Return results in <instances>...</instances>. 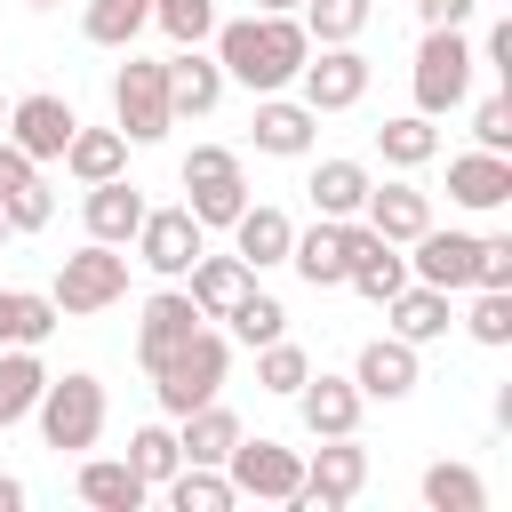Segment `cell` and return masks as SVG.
<instances>
[{
	"label": "cell",
	"instance_id": "1",
	"mask_svg": "<svg viewBox=\"0 0 512 512\" xmlns=\"http://www.w3.org/2000/svg\"><path fill=\"white\" fill-rule=\"evenodd\" d=\"M304 56H312V40H304L296 8H288V16H232V24H216V64H224V80H240V88H256V96L288 88V80L304 72Z\"/></svg>",
	"mask_w": 512,
	"mask_h": 512
},
{
	"label": "cell",
	"instance_id": "2",
	"mask_svg": "<svg viewBox=\"0 0 512 512\" xmlns=\"http://www.w3.org/2000/svg\"><path fill=\"white\" fill-rule=\"evenodd\" d=\"M224 368H232V344H224L216 328H192V336L152 368V400H160L168 416H184V408H200V400L224 392Z\"/></svg>",
	"mask_w": 512,
	"mask_h": 512
},
{
	"label": "cell",
	"instance_id": "3",
	"mask_svg": "<svg viewBox=\"0 0 512 512\" xmlns=\"http://www.w3.org/2000/svg\"><path fill=\"white\" fill-rule=\"evenodd\" d=\"M32 416H40V440H48L56 456H80V448H96V432H104V384H96L88 368L48 376L40 400H32Z\"/></svg>",
	"mask_w": 512,
	"mask_h": 512
},
{
	"label": "cell",
	"instance_id": "4",
	"mask_svg": "<svg viewBox=\"0 0 512 512\" xmlns=\"http://www.w3.org/2000/svg\"><path fill=\"white\" fill-rule=\"evenodd\" d=\"M472 40H464V24H424V48H416V112L424 120H440V112H456L464 96H472Z\"/></svg>",
	"mask_w": 512,
	"mask_h": 512
},
{
	"label": "cell",
	"instance_id": "5",
	"mask_svg": "<svg viewBox=\"0 0 512 512\" xmlns=\"http://www.w3.org/2000/svg\"><path fill=\"white\" fill-rule=\"evenodd\" d=\"M56 312L64 320H88V312H104V304H120L128 296V256H112L104 240H88V248H72L64 264H56Z\"/></svg>",
	"mask_w": 512,
	"mask_h": 512
},
{
	"label": "cell",
	"instance_id": "6",
	"mask_svg": "<svg viewBox=\"0 0 512 512\" xmlns=\"http://www.w3.org/2000/svg\"><path fill=\"white\" fill-rule=\"evenodd\" d=\"M112 120H120L128 144H160V136L176 128V112H168V72H160L152 56H128V64L112 72Z\"/></svg>",
	"mask_w": 512,
	"mask_h": 512
},
{
	"label": "cell",
	"instance_id": "7",
	"mask_svg": "<svg viewBox=\"0 0 512 512\" xmlns=\"http://www.w3.org/2000/svg\"><path fill=\"white\" fill-rule=\"evenodd\" d=\"M224 480L240 488V496H264V504H296V488H304V456L296 448H280V440H232V456H224Z\"/></svg>",
	"mask_w": 512,
	"mask_h": 512
},
{
	"label": "cell",
	"instance_id": "8",
	"mask_svg": "<svg viewBox=\"0 0 512 512\" xmlns=\"http://www.w3.org/2000/svg\"><path fill=\"white\" fill-rule=\"evenodd\" d=\"M72 128H80V112H72L56 88H32V96L8 104V144H16L24 160H64Z\"/></svg>",
	"mask_w": 512,
	"mask_h": 512
},
{
	"label": "cell",
	"instance_id": "9",
	"mask_svg": "<svg viewBox=\"0 0 512 512\" xmlns=\"http://www.w3.org/2000/svg\"><path fill=\"white\" fill-rule=\"evenodd\" d=\"M360 488H368V448H360L352 432H336V440H320V456L304 464V488H296V504L344 512V504H352Z\"/></svg>",
	"mask_w": 512,
	"mask_h": 512
},
{
	"label": "cell",
	"instance_id": "10",
	"mask_svg": "<svg viewBox=\"0 0 512 512\" xmlns=\"http://www.w3.org/2000/svg\"><path fill=\"white\" fill-rule=\"evenodd\" d=\"M296 80H304V104H312V112H352V104L368 96V56H360L352 40H336V48H312Z\"/></svg>",
	"mask_w": 512,
	"mask_h": 512
},
{
	"label": "cell",
	"instance_id": "11",
	"mask_svg": "<svg viewBox=\"0 0 512 512\" xmlns=\"http://www.w3.org/2000/svg\"><path fill=\"white\" fill-rule=\"evenodd\" d=\"M200 248H208V232L192 224V208H144V224H136V264H152L160 280H184Z\"/></svg>",
	"mask_w": 512,
	"mask_h": 512
},
{
	"label": "cell",
	"instance_id": "12",
	"mask_svg": "<svg viewBox=\"0 0 512 512\" xmlns=\"http://www.w3.org/2000/svg\"><path fill=\"white\" fill-rule=\"evenodd\" d=\"M416 256H408V272L424 280V288H472V248H480V232H440V224H424L416 240H408Z\"/></svg>",
	"mask_w": 512,
	"mask_h": 512
},
{
	"label": "cell",
	"instance_id": "13",
	"mask_svg": "<svg viewBox=\"0 0 512 512\" xmlns=\"http://www.w3.org/2000/svg\"><path fill=\"white\" fill-rule=\"evenodd\" d=\"M200 328V304L184 296V288H160V296H144V320H136V360H144V376L184 344Z\"/></svg>",
	"mask_w": 512,
	"mask_h": 512
},
{
	"label": "cell",
	"instance_id": "14",
	"mask_svg": "<svg viewBox=\"0 0 512 512\" xmlns=\"http://www.w3.org/2000/svg\"><path fill=\"white\" fill-rule=\"evenodd\" d=\"M312 128H320V112L312 104H288L280 88L256 104V120H248V144L256 152H272V160H304L312 152Z\"/></svg>",
	"mask_w": 512,
	"mask_h": 512
},
{
	"label": "cell",
	"instance_id": "15",
	"mask_svg": "<svg viewBox=\"0 0 512 512\" xmlns=\"http://www.w3.org/2000/svg\"><path fill=\"white\" fill-rule=\"evenodd\" d=\"M352 384H360V400H408V392H416V344H408V336H376V344H360Z\"/></svg>",
	"mask_w": 512,
	"mask_h": 512
},
{
	"label": "cell",
	"instance_id": "16",
	"mask_svg": "<svg viewBox=\"0 0 512 512\" xmlns=\"http://www.w3.org/2000/svg\"><path fill=\"white\" fill-rule=\"evenodd\" d=\"M296 408H304V432L312 440H336V432H360V384L352 376H304L296 384Z\"/></svg>",
	"mask_w": 512,
	"mask_h": 512
},
{
	"label": "cell",
	"instance_id": "17",
	"mask_svg": "<svg viewBox=\"0 0 512 512\" xmlns=\"http://www.w3.org/2000/svg\"><path fill=\"white\" fill-rule=\"evenodd\" d=\"M160 72H168V112H176V120H200V112H216V104H224V64H216V56L176 48Z\"/></svg>",
	"mask_w": 512,
	"mask_h": 512
},
{
	"label": "cell",
	"instance_id": "18",
	"mask_svg": "<svg viewBox=\"0 0 512 512\" xmlns=\"http://www.w3.org/2000/svg\"><path fill=\"white\" fill-rule=\"evenodd\" d=\"M224 232H232V256H240L248 272H264V264H288V240H296V224H288L272 200H248V208H240Z\"/></svg>",
	"mask_w": 512,
	"mask_h": 512
},
{
	"label": "cell",
	"instance_id": "19",
	"mask_svg": "<svg viewBox=\"0 0 512 512\" xmlns=\"http://www.w3.org/2000/svg\"><path fill=\"white\" fill-rule=\"evenodd\" d=\"M448 200L472 208V216L504 208V200H512V160H504V152H464V160H448Z\"/></svg>",
	"mask_w": 512,
	"mask_h": 512
},
{
	"label": "cell",
	"instance_id": "20",
	"mask_svg": "<svg viewBox=\"0 0 512 512\" xmlns=\"http://www.w3.org/2000/svg\"><path fill=\"white\" fill-rule=\"evenodd\" d=\"M80 216H88V240L120 248V240H136V224H144V192H136L128 176H104V184H88Z\"/></svg>",
	"mask_w": 512,
	"mask_h": 512
},
{
	"label": "cell",
	"instance_id": "21",
	"mask_svg": "<svg viewBox=\"0 0 512 512\" xmlns=\"http://www.w3.org/2000/svg\"><path fill=\"white\" fill-rule=\"evenodd\" d=\"M360 224H368V232H384L392 248H408V240L432 224V200H424L416 184H368V200H360Z\"/></svg>",
	"mask_w": 512,
	"mask_h": 512
},
{
	"label": "cell",
	"instance_id": "22",
	"mask_svg": "<svg viewBox=\"0 0 512 512\" xmlns=\"http://www.w3.org/2000/svg\"><path fill=\"white\" fill-rule=\"evenodd\" d=\"M344 224H352V216H320L312 232L288 240V264H296L304 288H344V264H352V256H344Z\"/></svg>",
	"mask_w": 512,
	"mask_h": 512
},
{
	"label": "cell",
	"instance_id": "23",
	"mask_svg": "<svg viewBox=\"0 0 512 512\" xmlns=\"http://www.w3.org/2000/svg\"><path fill=\"white\" fill-rule=\"evenodd\" d=\"M184 280H192L184 296L200 304V320H224V312H232V304H240V296L256 288V272H248L240 256H208V248L192 256V272H184Z\"/></svg>",
	"mask_w": 512,
	"mask_h": 512
},
{
	"label": "cell",
	"instance_id": "24",
	"mask_svg": "<svg viewBox=\"0 0 512 512\" xmlns=\"http://www.w3.org/2000/svg\"><path fill=\"white\" fill-rule=\"evenodd\" d=\"M152 496V480L128 464V456H88L80 464V504H96V512H136Z\"/></svg>",
	"mask_w": 512,
	"mask_h": 512
},
{
	"label": "cell",
	"instance_id": "25",
	"mask_svg": "<svg viewBox=\"0 0 512 512\" xmlns=\"http://www.w3.org/2000/svg\"><path fill=\"white\" fill-rule=\"evenodd\" d=\"M176 424H184V432H176L184 464H224V456H232V440H240V416H232L224 400H200V408H184Z\"/></svg>",
	"mask_w": 512,
	"mask_h": 512
},
{
	"label": "cell",
	"instance_id": "26",
	"mask_svg": "<svg viewBox=\"0 0 512 512\" xmlns=\"http://www.w3.org/2000/svg\"><path fill=\"white\" fill-rule=\"evenodd\" d=\"M384 312H392V336H408V344H432V336H448V320H456V312H448V288H424V280H408Z\"/></svg>",
	"mask_w": 512,
	"mask_h": 512
},
{
	"label": "cell",
	"instance_id": "27",
	"mask_svg": "<svg viewBox=\"0 0 512 512\" xmlns=\"http://www.w3.org/2000/svg\"><path fill=\"white\" fill-rule=\"evenodd\" d=\"M160 488H168L176 512H232V504H240V488L224 480V464H176Z\"/></svg>",
	"mask_w": 512,
	"mask_h": 512
},
{
	"label": "cell",
	"instance_id": "28",
	"mask_svg": "<svg viewBox=\"0 0 512 512\" xmlns=\"http://www.w3.org/2000/svg\"><path fill=\"white\" fill-rule=\"evenodd\" d=\"M40 384H48L40 352L32 344H0V424H24L32 400H40Z\"/></svg>",
	"mask_w": 512,
	"mask_h": 512
},
{
	"label": "cell",
	"instance_id": "29",
	"mask_svg": "<svg viewBox=\"0 0 512 512\" xmlns=\"http://www.w3.org/2000/svg\"><path fill=\"white\" fill-rule=\"evenodd\" d=\"M64 168H72L80 184H104V176H120V168H128V136H120V128H72Z\"/></svg>",
	"mask_w": 512,
	"mask_h": 512
},
{
	"label": "cell",
	"instance_id": "30",
	"mask_svg": "<svg viewBox=\"0 0 512 512\" xmlns=\"http://www.w3.org/2000/svg\"><path fill=\"white\" fill-rule=\"evenodd\" d=\"M368 184H376V176H368L360 160H320L304 192H312V208H320V216H360V200H368Z\"/></svg>",
	"mask_w": 512,
	"mask_h": 512
},
{
	"label": "cell",
	"instance_id": "31",
	"mask_svg": "<svg viewBox=\"0 0 512 512\" xmlns=\"http://www.w3.org/2000/svg\"><path fill=\"white\" fill-rule=\"evenodd\" d=\"M56 296H32V288H0V344H48L56 336Z\"/></svg>",
	"mask_w": 512,
	"mask_h": 512
},
{
	"label": "cell",
	"instance_id": "32",
	"mask_svg": "<svg viewBox=\"0 0 512 512\" xmlns=\"http://www.w3.org/2000/svg\"><path fill=\"white\" fill-rule=\"evenodd\" d=\"M296 8H304L296 24H304L312 48H336V40H360L368 32V0H296Z\"/></svg>",
	"mask_w": 512,
	"mask_h": 512
},
{
	"label": "cell",
	"instance_id": "33",
	"mask_svg": "<svg viewBox=\"0 0 512 512\" xmlns=\"http://www.w3.org/2000/svg\"><path fill=\"white\" fill-rule=\"evenodd\" d=\"M144 24H152V0H88V8H80V32H88L96 48H128Z\"/></svg>",
	"mask_w": 512,
	"mask_h": 512
},
{
	"label": "cell",
	"instance_id": "34",
	"mask_svg": "<svg viewBox=\"0 0 512 512\" xmlns=\"http://www.w3.org/2000/svg\"><path fill=\"white\" fill-rule=\"evenodd\" d=\"M184 208H192V224L208 232V224H232L240 208H248V184H240V168H224V176H200V184H184Z\"/></svg>",
	"mask_w": 512,
	"mask_h": 512
},
{
	"label": "cell",
	"instance_id": "35",
	"mask_svg": "<svg viewBox=\"0 0 512 512\" xmlns=\"http://www.w3.org/2000/svg\"><path fill=\"white\" fill-rule=\"evenodd\" d=\"M376 152H384L392 168H424V160L440 152V128H432L424 112H408V120H384V128H376Z\"/></svg>",
	"mask_w": 512,
	"mask_h": 512
},
{
	"label": "cell",
	"instance_id": "36",
	"mask_svg": "<svg viewBox=\"0 0 512 512\" xmlns=\"http://www.w3.org/2000/svg\"><path fill=\"white\" fill-rule=\"evenodd\" d=\"M424 504H432V512H480L488 488H480L472 464H424Z\"/></svg>",
	"mask_w": 512,
	"mask_h": 512
},
{
	"label": "cell",
	"instance_id": "37",
	"mask_svg": "<svg viewBox=\"0 0 512 512\" xmlns=\"http://www.w3.org/2000/svg\"><path fill=\"white\" fill-rule=\"evenodd\" d=\"M224 328L256 352V344H272V336H288V312H280V296H264V288H248L232 312H224Z\"/></svg>",
	"mask_w": 512,
	"mask_h": 512
},
{
	"label": "cell",
	"instance_id": "38",
	"mask_svg": "<svg viewBox=\"0 0 512 512\" xmlns=\"http://www.w3.org/2000/svg\"><path fill=\"white\" fill-rule=\"evenodd\" d=\"M312 376V360L288 344V336H272V344H256V384L264 392H280V400H296V384Z\"/></svg>",
	"mask_w": 512,
	"mask_h": 512
},
{
	"label": "cell",
	"instance_id": "39",
	"mask_svg": "<svg viewBox=\"0 0 512 512\" xmlns=\"http://www.w3.org/2000/svg\"><path fill=\"white\" fill-rule=\"evenodd\" d=\"M152 24L176 40V48H200L216 32V0H152Z\"/></svg>",
	"mask_w": 512,
	"mask_h": 512
},
{
	"label": "cell",
	"instance_id": "40",
	"mask_svg": "<svg viewBox=\"0 0 512 512\" xmlns=\"http://www.w3.org/2000/svg\"><path fill=\"white\" fill-rule=\"evenodd\" d=\"M128 464H136V472L160 488V480L184 464V448H176V432H168V424H144V432H128Z\"/></svg>",
	"mask_w": 512,
	"mask_h": 512
},
{
	"label": "cell",
	"instance_id": "41",
	"mask_svg": "<svg viewBox=\"0 0 512 512\" xmlns=\"http://www.w3.org/2000/svg\"><path fill=\"white\" fill-rule=\"evenodd\" d=\"M464 328H472V344H512V288H472Z\"/></svg>",
	"mask_w": 512,
	"mask_h": 512
},
{
	"label": "cell",
	"instance_id": "42",
	"mask_svg": "<svg viewBox=\"0 0 512 512\" xmlns=\"http://www.w3.org/2000/svg\"><path fill=\"white\" fill-rule=\"evenodd\" d=\"M472 136H480V152H512V96H504V88H496V96H480Z\"/></svg>",
	"mask_w": 512,
	"mask_h": 512
},
{
	"label": "cell",
	"instance_id": "43",
	"mask_svg": "<svg viewBox=\"0 0 512 512\" xmlns=\"http://www.w3.org/2000/svg\"><path fill=\"white\" fill-rule=\"evenodd\" d=\"M0 208H8V232H40V224L56 216V200H48V184H40V176H32V184H16Z\"/></svg>",
	"mask_w": 512,
	"mask_h": 512
},
{
	"label": "cell",
	"instance_id": "44",
	"mask_svg": "<svg viewBox=\"0 0 512 512\" xmlns=\"http://www.w3.org/2000/svg\"><path fill=\"white\" fill-rule=\"evenodd\" d=\"M472 288H512V232H488L472 248Z\"/></svg>",
	"mask_w": 512,
	"mask_h": 512
},
{
	"label": "cell",
	"instance_id": "45",
	"mask_svg": "<svg viewBox=\"0 0 512 512\" xmlns=\"http://www.w3.org/2000/svg\"><path fill=\"white\" fill-rule=\"evenodd\" d=\"M224 168H240V152H224V144H192V152H184V184L224 176Z\"/></svg>",
	"mask_w": 512,
	"mask_h": 512
},
{
	"label": "cell",
	"instance_id": "46",
	"mask_svg": "<svg viewBox=\"0 0 512 512\" xmlns=\"http://www.w3.org/2000/svg\"><path fill=\"white\" fill-rule=\"evenodd\" d=\"M32 176H40V160H24V152H16L8 136H0V200H8L16 184H32Z\"/></svg>",
	"mask_w": 512,
	"mask_h": 512
},
{
	"label": "cell",
	"instance_id": "47",
	"mask_svg": "<svg viewBox=\"0 0 512 512\" xmlns=\"http://www.w3.org/2000/svg\"><path fill=\"white\" fill-rule=\"evenodd\" d=\"M416 16H424V24H464L472 0H416Z\"/></svg>",
	"mask_w": 512,
	"mask_h": 512
},
{
	"label": "cell",
	"instance_id": "48",
	"mask_svg": "<svg viewBox=\"0 0 512 512\" xmlns=\"http://www.w3.org/2000/svg\"><path fill=\"white\" fill-rule=\"evenodd\" d=\"M488 72H504V80H512V24H496V32H488Z\"/></svg>",
	"mask_w": 512,
	"mask_h": 512
},
{
	"label": "cell",
	"instance_id": "49",
	"mask_svg": "<svg viewBox=\"0 0 512 512\" xmlns=\"http://www.w3.org/2000/svg\"><path fill=\"white\" fill-rule=\"evenodd\" d=\"M0 512H24V480H8V472H0Z\"/></svg>",
	"mask_w": 512,
	"mask_h": 512
},
{
	"label": "cell",
	"instance_id": "50",
	"mask_svg": "<svg viewBox=\"0 0 512 512\" xmlns=\"http://www.w3.org/2000/svg\"><path fill=\"white\" fill-rule=\"evenodd\" d=\"M288 8H296V0H256V16H288Z\"/></svg>",
	"mask_w": 512,
	"mask_h": 512
},
{
	"label": "cell",
	"instance_id": "51",
	"mask_svg": "<svg viewBox=\"0 0 512 512\" xmlns=\"http://www.w3.org/2000/svg\"><path fill=\"white\" fill-rule=\"evenodd\" d=\"M24 8H64V0H24Z\"/></svg>",
	"mask_w": 512,
	"mask_h": 512
},
{
	"label": "cell",
	"instance_id": "52",
	"mask_svg": "<svg viewBox=\"0 0 512 512\" xmlns=\"http://www.w3.org/2000/svg\"><path fill=\"white\" fill-rule=\"evenodd\" d=\"M0 240H8V208H0Z\"/></svg>",
	"mask_w": 512,
	"mask_h": 512
},
{
	"label": "cell",
	"instance_id": "53",
	"mask_svg": "<svg viewBox=\"0 0 512 512\" xmlns=\"http://www.w3.org/2000/svg\"><path fill=\"white\" fill-rule=\"evenodd\" d=\"M0 128H8V104H0Z\"/></svg>",
	"mask_w": 512,
	"mask_h": 512
}]
</instances>
